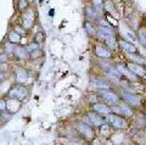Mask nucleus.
<instances>
[{
    "label": "nucleus",
    "instance_id": "1",
    "mask_svg": "<svg viewBox=\"0 0 146 145\" xmlns=\"http://www.w3.org/2000/svg\"><path fill=\"white\" fill-rule=\"evenodd\" d=\"M96 34H95L94 40L100 43H104L106 47H108L111 50H118V32L116 28H113L111 26H101V25H96Z\"/></svg>",
    "mask_w": 146,
    "mask_h": 145
},
{
    "label": "nucleus",
    "instance_id": "2",
    "mask_svg": "<svg viewBox=\"0 0 146 145\" xmlns=\"http://www.w3.org/2000/svg\"><path fill=\"white\" fill-rule=\"evenodd\" d=\"M73 129H74L76 134L83 139L86 144H90L98 137L96 129L94 127H91L90 124H88L86 122H84L83 120H77L74 124H73Z\"/></svg>",
    "mask_w": 146,
    "mask_h": 145
},
{
    "label": "nucleus",
    "instance_id": "3",
    "mask_svg": "<svg viewBox=\"0 0 146 145\" xmlns=\"http://www.w3.org/2000/svg\"><path fill=\"white\" fill-rule=\"evenodd\" d=\"M118 90V94L121 96V100L124 101L125 104H128L129 106H131L134 110H143L145 111V101L146 99L143 94H139V93H130V92H125V90H122V89H117Z\"/></svg>",
    "mask_w": 146,
    "mask_h": 145
},
{
    "label": "nucleus",
    "instance_id": "4",
    "mask_svg": "<svg viewBox=\"0 0 146 145\" xmlns=\"http://www.w3.org/2000/svg\"><path fill=\"white\" fill-rule=\"evenodd\" d=\"M18 20H20L18 23L23 27L26 31L31 32L38 23V11H36V9L33 5H31L26 11L20 13Z\"/></svg>",
    "mask_w": 146,
    "mask_h": 145
},
{
    "label": "nucleus",
    "instance_id": "5",
    "mask_svg": "<svg viewBox=\"0 0 146 145\" xmlns=\"http://www.w3.org/2000/svg\"><path fill=\"white\" fill-rule=\"evenodd\" d=\"M31 85L27 84H17V83H12L10 85V88L6 92L5 96L7 98H12L16 100H20L25 104V101L31 96Z\"/></svg>",
    "mask_w": 146,
    "mask_h": 145
},
{
    "label": "nucleus",
    "instance_id": "6",
    "mask_svg": "<svg viewBox=\"0 0 146 145\" xmlns=\"http://www.w3.org/2000/svg\"><path fill=\"white\" fill-rule=\"evenodd\" d=\"M88 88L90 92H102V90H110V89H115L113 85L105 78L102 74H90L89 76V82H88Z\"/></svg>",
    "mask_w": 146,
    "mask_h": 145
},
{
    "label": "nucleus",
    "instance_id": "7",
    "mask_svg": "<svg viewBox=\"0 0 146 145\" xmlns=\"http://www.w3.org/2000/svg\"><path fill=\"white\" fill-rule=\"evenodd\" d=\"M10 76L12 77V79H13L12 83L29 85V82H31V72H29V70L27 69L25 65H20V63H17V65L12 66V70H11Z\"/></svg>",
    "mask_w": 146,
    "mask_h": 145
},
{
    "label": "nucleus",
    "instance_id": "8",
    "mask_svg": "<svg viewBox=\"0 0 146 145\" xmlns=\"http://www.w3.org/2000/svg\"><path fill=\"white\" fill-rule=\"evenodd\" d=\"M106 122L110 124V127L113 130H122V132H125L130 128V120L125 118L123 116L116 115V114H110L108 116H106Z\"/></svg>",
    "mask_w": 146,
    "mask_h": 145
},
{
    "label": "nucleus",
    "instance_id": "9",
    "mask_svg": "<svg viewBox=\"0 0 146 145\" xmlns=\"http://www.w3.org/2000/svg\"><path fill=\"white\" fill-rule=\"evenodd\" d=\"M93 55L99 60H113L115 59V51L106 47L104 43L94 40L93 43Z\"/></svg>",
    "mask_w": 146,
    "mask_h": 145
},
{
    "label": "nucleus",
    "instance_id": "10",
    "mask_svg": "<svg viewBox=\"0 0 146 145\" xmlns=\"http://www.w3.org/2000/svg\"><path fill=\"white\" fill-rule=\"evenodd\" d=\"M11 60L15 61L16 63H20V65H25V63L31 61L29 57V53L26 48V44H18L13 49V53L11 55Z\"/></svg>",
    "mask_w": 146,
    "mask_h": 145
},
{
    "label": "nucleus",
    "instance_id": "11",
    "mask_svg": "<svg viewBox=\"0 0 146 145\" xmlns=\"http://www.w3.org/2000/svg\"><path fill=\"white\" fill-rule=\"evenodd\" d=\"M115 63V67L117 69V71L121 73L122 79H125L130 83H143L139 77H136L133 72H131L125 65V61H119V62H113Z\"/></svg>",
    "mask_w": 146,
    "mask_h": 145
},
{
    "label": "nucleus",
    "instance_id": "12",
    "mask_svg": "<svg viewBox=\"0 0 146 145\" xmlns=\"http://www.w3.org/2000/svg\"><path fill=\"white\" fill-rule=\"evenodd\" d=\"M110 107H111V112H112V114L123 116V117H125V118H128V120L133 118V116H134L135 111H136L131 106H129L128 104H125L124 101H122V100L118 104H116V105H112Z\"/></svg>",
    "mask_w": 146,
    "mask_h": 145
},
{
    "label": "nucleus",
    "instance_id": "13",
    "mask_svg": "<svg viewBox=\"0 0 146 145\" xmlns=\"http://www.w3.org/2000/svg\"><path fill=\"white\" fill-rule=\"evenodd\" d=\"M99 98L100 100L104 101L105 104H107L108 106L116 105L121 101V96L118 94L117 89H110V90H102V92H99Z\"/></svg>",
    "mask_w": 146,
    "mask_h": 145
},
{
    "label": "nucleus",
    "instance_id": "14",
    "mask_svg": "<svg viewBox=\"0 0 146 145\" xmlns=\"http://www.w3.org/2000/svg\"><path fill=\"white\" fill-rule=\"evenodd\" d=\"M26 48H27V50H28V53H29L31 61L39 60V59H42L43 55H44V51H43V49H42V45H40L39 43L34 42L33 39H31V40H28V42L26 43Z\"/></svg>",
    "mask_w": 146,
    "mask_h": 145
},
{
    "label": "nucleus",
    "instance_id": "15",
    "mask_svg": "<svg viewBox=\"0 0 146 145\" xmlns=\"http://www.w3.org/2000/svg\"><path fill=\"white\" fill-rule=\"evenodd\" d=\"M85 120H83L84 122H86L88 124H90L91 127H94L95 129H98L99 127H101L104 123H106V117H102V116H100L99 114H96V112H94V111H86L85 112Z\"/></svg>",
    "mask_w": 146,
    "mask_h": 145
},
{
    "label": "nucleus",
    "instance_id": "16",
    "mask_svg": "<svg viewBox=\"0 0 146 145\" xmlns=\"http://www.w3.org/2000/svg\"><path fill=\"white\" fill-rule=\"evenodd\" d=\"M130 127L134 129H146V111H135L133 118L130 120Z\"/></svg>",
    "mask_w": 146,
    "mask_h": 145
},
{
    "label": "nucleus",
    "instance_id": "17",
    "mask_svg": "<svg viewBox=\"0 0 146 145\" xmlns=\"http://www.w3.org/2000/svg\"><path fill=\"white\" fill-rule=\"evenodd\" d=\"M128 130H130V143L134 145H146V129H134L130 127Z\"/></svg>",
    "mask_w": 146,
    "mask_h": 145
},
{
    "label": "nucleus",
    "instance_id": "18",
    "mask_svg": "<svg viewBox=\"0 0 146 145\" xmlns=\"http://www.w3.org/2000/svg\"><path fill=\"white\" fill-rule=\"evenodd\" d=\"M118 50L122 51V53H124L125 55L127 54H135V53H140L139 51V49L138 47L133 43V42H130V40H128V39H124V38H118Z\"/></svg>",
    "mask_w": 146,
    "mask_h": 145
},
{
    "label": "nucleus",
    "instance_id": "19",
    "mask_svg": "<svg viewBox=\"0 0 146 145\" xmlns=\"http://www.w3.org/2000/svg\"><path fill=\"white\" fill-rule=\"evenodd\" d=\"M125 65L136 77H139L141 79V82H145L146 80V66L139 65V63H135V62L127 61V60H125Z\"/></svg>",
    "mask_w": 146,
    "mask_h": 145
},
{
    "label": "nucleus",
    "instance_id": "20",
    "mask_svg": "<svg viewBox=\"0 0 146 145\" xmlns=\"http://www.w3.org/2000/svg\"><path fill=\"white\" fill-rule=\"evenodd\" d=\"M83 12H84V19L85 20H89L91 22H95V23H96V22L102 17V13L99 12L98 10H95V9L91 6L89 3H86L85 5H84Z\"/></svg>",
    "mask_w": 146,
    "mask_h": 145
},
{
    "label": "nucleus",
    "instance_id": "21",
    "mask_svg": "<svg viewBox=\"0 0 146 145\" xmlns=\"http://www.w3.org/2000/svg\"><path fill=\"white\" fill-rule=\"evenodd\" d=\"M89 110L96 112V114H99L100 116H102V117H106V116H108L110 114H111V107H110L107 104H105L104 101H101V100L89 105Z\"/></svg>",
    "mask_w": 146,
    "mask_h": 145
},
{
    "label": "nucleus",
    "instance_id": "22",
    "mask_svg": "<svg viewBox=\"0 0 146 145\" xmlns=\"http://www.w3.org/2000/svg\"><path fill=\"white\" fill-rule=\"evenodd\" d=\"M22 105H23L22 101L6 96V112H9V114H11V115L17 114V112L21 110Z\"/></svg>",
    "mask_w": 146,
    "mask_h": 145
},
{
    "label": "nucleus",
    "instance_id": "23",
    "mask_svg": "<svg viewBox=\"0 0 146 145\" xmlns=\"http://www.w3.org/2000/svg\"><path fill=\"white\" fill-rule=\"evenodd\" d=\"M115 132L111 127H110V124L107 123H104L101 127H99V128L96 129V133H98V137L99 138H101L102 140H107L110 139V137L112 135V133Z\"/></svg>",
    "mask_w": 146,
    "mask_h": 145
},
{
    "label": "nucleus",
    "instance_id": "24",
    "mask_svg": "<svg viewBox=\"0 0 146 145\" xmlns=\"http://www.w3.org/2000/svg\"><path fill=\"white\" fill-rule=\"evenodd\" d=\"M7 42H10L12 44H15V45H18V44H23V39L25 37H22L21 34H18L17 32L15 29H12L10 28L7 32V34H6V38H5Z\"/></svg>",
    "mask_w": 146,
    "mask_h": 145
},
{
    "label": "nucleus",
    "instance_id": "25",
    "mask_svg": "<svg viewBox=\"0 0 146 145\" xmlns=\"http://www.w3.org/2000/svg\"><path fill=\"white\" fill-rule=\"evenodd\" d=\"M96 28H98V26H96L95 22H91L89 20H84L83 21V29L85 31V33H86V35H88L89 38H91V39L95 38Z\"/></svg>",
    "mask_w": 146,
    "mask_h": 145
},
{
    "label": "nucleus",
    "instance_id": "26",
    "mask_svg": "<svg viewBox=\"0 0 146 145\" xmlns=\"http://www.w3.org/2000/svg\"><path fill=\"white\" fill-rule=\"evenodd\" d=\"M127 61H130V62H135V63H139V65H144L146 66V57L144 55H141L140 53H135V54H127L125 55Z\"/></svg>",
    "mask_w": 146,
    "mask_h": 145
},
{
    "label": "nucleus",
    "instance_id": "27",
    "mask_svg": "<svg viewBox=\"0 0 146 145\" xmlns=\"http://www.w3.org/2000/svg\"><path fill=\"white\" fill-rule=\"evenodd\" d=\"M135 34H136V40L140 43V45L144 49H146V27L140 26L139 28L135 31Z\"/></svg>",
    "mask_w": 146,
    "mask_h": 145
},
{
    "label": "nucleus",
    "instance_id": "28",
    "mask_svg": "<svg viewBox=\"0 0 146 145\" xmlns=\"http://www.w3.org/2000/svg\"><path fill=\"white\" fill-rule=\"evenodd\" d=\"M15 47H16L15 44H12V43H10V42H7V40L5 39V40L3 42L1 47H0V50L4 51V53H6L7 55L11 57V55H12V53H13V49H15Z\"/></svg>",
    "mask_w": 146,
    "mask_h": 145
},
{
    "label": "nucleus",
    "instance_id": "29",
    "mask_svg": "<svg viewBox=\"0 0 146 145\" xmlns=\"http://www.w3.org/2000/svg\"><path fill=\"white\" fill-rule=\"evenodd\" d=\"M104 12H108V13H116L117 12V7H116L115 0H105Z\"/></svg>",
    "mask_w": 146,
    "mask_h": 145
},
{
    "label": "nucleus",
    "instance_id": "30",
    "mask_svg": "<svg viewBox=\"0 0 146 145\" xmlns=\"http://www.w3.org/2000/svg\"><path fill=\"white\" fill-rule=\"evenodd\" d=\"M31 6V3L28 0H16V11L18 13H22Z\"/></svg>",
    "mask_w": 146,
    "mask_h": 145
},
{
    "label": "nucleus",
    "instance_id": "31",
    "mask_svg": "<svg viewBox=\"0 0 146 145\" xmlns=\"http://www.w3.org/2000/svg\"><path fill=\"white\" fill-rule=\"evenodd\" d=\"M85 100H86V102H88L89 105H91V104H94L96 101H100L99 94L95 93V92H90L89 90V92L86 93V95H85Z\"/></svg>",
    "mask_w": 146,
    "mask_h": 145
},
{
    "label": "nucleus",
    "instance_id": "32",
    "mask_svg": "<svg viewBox=\"0 0 146 145\" xmlns=\"http://www.w3.org/2000/svg\"><path fill=\"white\" fill-rule=\"evenodd\" d=\"M89 4H90V5L95 9V10H98L99 12L104 13L105 0H89Z\"/></svg>",
    "mask_w": 146,
    "mask_h": 145
},
{
    "label": "nucleus",
    "instance_id": "33",
    "mask_svg": "<svg viewBox=\"0 0 146 145\" xmlns=\"http://www.w3.org/2000/svg\"><path fill=\"white\" fill-rule=\"evenodd\" d=\"M33 40L36 42V43H39L40 45H43L45 43V33H44V31H42V29L36 31L35 33L33 34Z\"/></svg>",
    "mask_w": 146,
    "mask_h": 145
},
{
    "label": "nucleus",
    "instance_id": "34",
    "mask_svg": "<svg viewBox=\"0 0 146 145\" xmlns=\"http://www.w3.org/2000/svg\"><path fill=\"white\" fill-rule=\"evenodd\" d=\"M11 28H12V29H15L18 34H21V35H22V37H28V33H29V32H28V31H26L20 23H15V25L11 27Z\"/></svg>",
    "mask_w": 146,
    "mask_h": 145
},
{
    "label": "nucleus",
    "instance_id": "35",
    "mask_svg": "<svg viewBox=\"0 0 146 145\" xmlns=\"http://www.w3.org/2000/svg\"><path fill=\"white\" fill-rule=\"evenodd\" d=\"M10 61H11V57L9 56L6 53L0 50V66L4 65V63H6V62H10Z\"/></svg>",
    "mask_w": 146,
    "mask_h": 145
},
{
    "label": "nucleus",
    "instance_id": "36",
    "mask_svg": "<svg viewBox=\"0 0 146 145\" xmlns=\"http://www.w3.org/2000/svg\"><path fill=\"white\" fill-rule=\"evenodd\" d=\"M0 112H6V96L0 95Z\"/></svg>",
    "mask_w": 146,
    "mask_h": 145
},
{
    "label": "nucleus",
    "instance_id": "37",
    "mask_svg": "<svg viewBox=\"0 0 146 145\" xmlns=\"http://www.w3.org/2000/svg\"><path fill=\"white\" fill-rule=\"evenodd\" d=\"M9 76L7 73H5V72H4L3 70H0V84H3L4 82H6V80L9 79Z\"/></svg>",
    "mask_w": 146,
    "mask_h": 145
},
{
    "label": "nucleus",
    "instance_id": "38",
    "mask_svg": "<svg viewBox=\"0 0 146 145\" xmlns=\"http://www.w3.org/2000/svg\"><path fill=\"white\" fill-rule=\"evenodd\" d=\"M49 16L50 17L55 16V10H54V9H50V10H49Z\"/></svg>",
    "mask_w": 146,
    "mask_h": 145
},
{
    "label": "nucleus",
    "instance_id": "39",
    "mask_svg": "<svg viewBox=\"0 0 146 145\" xmlns=\"http://www.w3.org/2000/svg\"><path fill=\"white\" fill-rule=\"evenodd\" d=\"M1 124H4V121H3V114L0 112V126Z\"/></svg>",
    "mask_w": 146,
    "mask_h": 145
},
{
    "label": "nucleus",
    "instance_id": "40",
    "mask_svg": "<svg viewBox=\"0 0 146 145\" xmlns=\"http://www.w3.org/2000/svg\"><path fill=\"white\" fill-rule=\"evenodd\" d=\"M44 3V0H39V4H43Z\"/></svg>",
    "mask_w": 146,
    "mask_h": 145
},
{
    "label": "nucleus",
    "instance_id": "41",
    "mask_svg": "<svg viewBox=\"0 0 146 145\" xmlns=\"http://www.w3.org/2000/svg\"><path fill=\"white\" fill-rule=\"evenodd\" d=\"M67 145H68V144H67Z\"/></svg>",
    "mask_w": 146,
    "mask_h": 145
}]
</instances>
